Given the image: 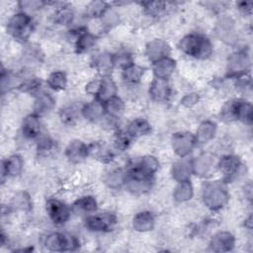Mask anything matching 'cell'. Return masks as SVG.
<instances>
[{"instance_id":"cell-1","label":"cell","mask_w":253,"mask_h":253,"mask_svg":"<svg viewBox=\"0 0 253 253\" xmlns=\"http://www.w3.org/2000/svg\"><path fill=\"white\" fill-rule=\"evenodd\" d=\"M230 194L227 183L222 179H206L201 186V199L203 204L211 211L222 210L229 202Z\"/></svg>"},{"instance_id":"cell-2","label":"cell","mask_w":253,"mask_h":253,"mask_svg":"<svg viewBox=\"0 0 253 253\" xmlns=\"http://www.w3.org/2000/svg\"><path fill=\"white\" fill-rule=\"evenodd\" d=\"M178 48L186 55L204 60L213 52L211 40L201 33H190L185 35L178 42Z\"/></svg>"},{"instance_id":"cell-3","label":"cell","mask_w":253,"mask_h":253,"mask_svg":"<svg viewBox=\"0 0 253 253\" xmlns=\"http://www.w3.org/2000/svg\"><path fill=\"white\" fill-rule=\"evenodd\" d=\"M220 119L224 122L238 121L246 126L252 125V104L245 99H232L220 110Z\"/></svg>"},{"instance_id":"cell-4","label":"cell","mask_w":253,"mask_h":253,"mask_svg":"<svg viewBox=\"0 0 253 253\" xmlns=\"http://www.w3.org/2000/svg\"><path fill=\"white\" fill-rule=\"evenodd\" d=\"M35 24L30 14L19 11L14 13L7 22V33L17 42H27L34 32Z\"/></svg>"},{"instance_id":"cell-5","label":"cell","mask_w":253,"mask_h":253,"mask_svg":"<svg viewBox=\"0 0 253 253\" xmlns=\"http://www.w3.org/2000/svg\"><path fill=\"white\" fill-rule=\"evenodd\" d=\"M43 246L51 252L75 251L80 247L79 239L68 232L53 231L43 238Z\"/></svg>"},{"instance_id":"cell-6","label":"cell","mask_w":253,"mask_h":253,"mask_svg":"<svg viewBox=\"0 0 253 253\" xmlns=\"http://www.w3.org/2000/svg\"><path fill=\"white\" fill-rule=\"evenodd\" d=\"M159 160L151 154H146L131 163L126 170V175L131 178L154 180V176L159 170Z\"/></svg>"},{"instance_id":"cell-7","label":"cell","mask_w":253,"mask_h":253,"mask_svg":"<svg viewBox=\"0 0 253 253\" xmlns=\"http://www.w3.org/2000/svg\"><path fill=\"white\" fill-rule=\"evenodd\" d=\"M251 56L247 48H240L231 52L226 60V75L233 79L250 72Z\"/></svg>"},{"instance_id":"cell-8","label":"cell","mask_w":253,"mask_h":253,"mask_svg":"<svg viewBox=\"0 0 253 253\" xmlns=\"http://www.w3.org/2000/svg\"><path fill=\"white\" fill-rule=\"evenodd\" d=\"M118 223L117 215L111 211L93 212L84 219L85 227L92 232L109 233L113 231Z\"/></svg>"},{"instance_id":"cell-9","label":"cell","mask_w":253,"mask_h":253,"mask_svg":"<svg viewBox=\"0 0 253 253\" xmlns=\"http://www.w3.org/2000/svg\"><path fill=\"white\" fill-rule=\"evenodd\" d=\"M216 168L221 173L222 180L228 184L241 175L244 165L239 156L228 153L217 158Z\"/></svg>"},{"instance_id":"cell-10","label":"cell","mask_w":253,"mask_h":253,"mask_svg":"<svg viewBox=\"0 0 253 253\" xmlns=\"http://www.w3.org/2000/svg\"><path fill=\"white\" fill-rule=\"evenodd\" d=\"M197 145L195 134L190 131H176L171 136V147L179 157H189Z\"/></svg>"},{"instance_id":"cell-11","label":"cell","mask_w":253,"mask_h":253,"mask_svg":"<svg viewBox=\"0 0 253 253\" xmlns=\"http://www.w3.org/2000/svg\"><path fill=\"white\" fill-rule=\"evenodd\" d=\"M45 211L52 223L63 225L70 219L72 209L58 199L49 198L45 202Z\"/></svg>"},{"instance_id":"cell-12","label":"cell","mask_w":253,"mask_h":253,"mask_svg":"<svg viewBox=\"0 0 253 253\" xmlns=\"http://www.w3.org/2000/svg\"><path fill=\"white\" fill-rule=\"evenodd\" d=\"M192 164L194 175L204 179L211 178L214 171L217 170V159L211 152H203L199 156L192 158Z\"/></svg>"},{"instance_id":"cell-13","label":"cell","mask_w":253,"mask_h":253,"mask_svg":"<svg viewBox=\"0 0 253 253\" xmlns=\"http://www.w3.org/2000/svg\"><path fill=\"white\" fill-rule=\"evenodd\" d=\"M235 236L227 230H219L211 235L209 241V250L211 252H229L235 247Z\"/></svg>"},{"instance_id":"cell-14","label":"cell","mask_w":253,"mask_h":253,"mask_svg":"<svg viewBox=\"0 0 253 253\" xmlns=\"http://www.w3.org/2000/svg\"><path fill=\"white\" fill-rule=\"evenodd\" d=\"M171 45L163 39H153L145 45L144 54L151 62H155L167 56H171Z\"/></svg>"},{"instance_id":"cell-15","label":"cell","mask_w":253,"mask_h":253,"mask_svg":"<svg viewBox=\"0 0 253 253\" xmlns=\"http://www.w3.org/2000/svg\"><path fill=\"white\" fill-rule=\"evenodd\" d=\"M214 31L216 37L225 43L232 44L236 41L235 21L227 15H221L218 18Z\"/></svg>"},{"instance_id":"cell-16","label":"cell","mask_w":253,"mask_h":253,"mask_svg":"<svg viewBox=\"0 0 253 253\" xmlns=\"http://www.w3.org/2000/svg\"><path fill=\"white\" fill-rule=\"evenodd\" d=\"M172 94V89L167 79L153 77L149 84L148 95L156 103H166Z\"/></svg>"},{"instance_id":"cell-17","label":"cell","mask_w":253,"mask_h":253,"mask_svg":"<svg viewBox=\"0 0 253 253\" xmlns=\"http://www.w3.org/2000/svg\"><path fill=\"white\" fill-rule=\"evenodd\" d=\"M24 169V159L20 154H12L1 162V183L8 178L18 177Z\"/></svg>"},{"instance_id":"cell-18","label":"cell","mask_w":253,"mask_h":253,"mask_svg":"<svg viewBox=\"0 0 253 253\" xmlns=\"http://www.w3.org/2000/svg\"><path fill=\"white\" fill-rule=\"evenodd\" d=\"M64 155L67 160L73 164L83 162L89 157V146L80 139H72L64 149Z\"/></svg>"},{"instance_id":"cell-19","label":"cell","mask_w":253,"mask_h":253,"mask_svg":"<svg viewBox=\"0 0 253 253\" xmlns=\"http://www.w3.org/2000/svg\"><path fill=\"white\" fill-rule=\"evenodd\" d=\"M92 68L102 77V76H111L113 70L116 68L114 53L104 51L99 52L94 55L91 59Z\"/></svg>"},{"instance_id":"cell-20","label":"cell","mask_w":253,"mask_h":253,"mask_svg":"<svg viewBox=\"0 0 253 253\" xmlns=\"http://www.w3.org/2000/svg\"><path fill=\"white\" fill-rule=\"evenodd\" d=\"M80 114L86 121L90 123L101 122L106 116L105 105L100 100L94 98L81 107Z\"/></svg>"},{"instance_id":"cell-21","label":"cell","mask_w":253,"mask_h":253,"mask_svg":"<svg viewBox=\"0 0 253 253\" xmlns=\"http://www.w3.org/2000/svg\"><path fill=\"white\" fill-rule=\"evenodd\" d=\"M89 146V155L104 164L111 163L116 156V150L105 141H93Z\"/></svg>"},{"instance_id":"cell-22","label":"cell","mask_w":253,"mask_h":253,"mask_svg":"<svg viewBox=\"0 0 253 253\" xmlns=\"http://www.w3.org/2000/svg\"><path fill=\"white\" fill-rule=\"evenodd\" d=\"M21 132L27 139H38L42 135L41 117L34 113L27 115L22 121Z\"/></svg>"},{"instance_id":"cell-23","label":"cell","mask_w":253,"mask_h":253,"mask_svg":"<svg viewBox=\"0 0 253 253\" xmlns=\"http://www.w3.org/2000/svg\"><path fill=\"white\" fill-rule=\"evenodd\" d=\"M55 107L54 98L47 92L40 90L35 94L33 105V113L39 117H43L49 114Z\"/></svg>"},{"instance_id":"cell-24","label":"cell","mask_w":253,"mask_h":253,"mask_svg":"<svg viewBox=\"0 0 253 253\" xmlns=\"http://www.w3.org/2000/svg\"><path fill=\"white\" fill-rule=\"evenodd\" d=\"M171 177L175 182L190 180L194 175L192 159L189 157L179 158L171 166Z\"/></svg>"},{"instance_id":"cell-25","label":"cell","mask_w":253,"mask_h":253,"mask_svg":"<svg viewBox=\"0 0 253 253\" xmlns=\"http://www.w3.org/2000/svg\"><path fill=\"white\" fill-rule=\"evenodd\" d=\"M151 64H152L153 77L167 79V80H169L170 77L174 74L177 67L176 60L171 56L164 57Z\"/></svg>"},{"instance_id":"cell-26","label":"cell","mask_w":253,"mask_h":253,"mask_svg":"<svg viewBox=\"0 0 253 253\" xmlns=\"http://www.w3.org/2000/svg\"><path fill=\"white\" fill-rule=\"evenodd\" d=\"M131 226L137 232L151 231L155 226V216L150 211H140L133 215Z\"/></svg>"},{"instance_id":"cell-27","label":"cell","mask_w":253,"mask_h":253,"mask_svg":"<svg viewBox=\"0 0 253 253\" xmlns=\"http://www.w3.org/2000/svg\"><path fill=\"white\" fill-rule=\"evenodd\" d=\"M217 126L213 121L206 120L203 121L199 126L197 127L195 134L197 145L198 144H206L212 140L216 134Z\"/></svg>"},{"instance_id":"cell-28","label":"cell","mask_w":253,"mask_h":253,"mask_svg":"<svg viewBox=\"0 0 253 253\" xmlns=\"http://www.w3.org/2000/svg\"><path fill=\"white\" fill-rule=\"evenodd\" d=\"M152 126L150 123L144 118H136L132 120L126 126V132L129 135L131 139L146 136L150 134Z\"/></svg>"},{"instance_id":"cell-29","label":"cell","mask_w":253,"mask_h":253,"mask_svg":"<svg viewBox=\"0 0 253 253\" xmlns=\"http://www.w3.org/2000/svg\"><path fill=\"white\" fill-rule=\"evenodd\" d=\"M97 41H98V37L95 34H93L88 30H85L74 41L75 52L78 54L88 52L96 45Z\"/></svg>"},{"instance_id":"cell-30","label":"cell","mask_w":253,"mask_h":253,"mask_svg":"<svg viewBox=\"0 0 253 253\" xmlns=\"http://www.w3.org/2000/svg\"><path fill=\"white\" fill-rule=\"evenodd\" d=\"M25 75L18 74L12 70L2 68L1 71V91L4 95L6 92H9L14 89H19Z\"/></svg>"},{"instance_id":"cell-31","label":"cell","mask_w":253,"mask_h":253,"mask_svg":"<svg viewBox=\"0 0 253 253\" xmlns=\"http://www.w3.org/2000/svg\"><path fill=\"white\" fill-rule=\"evenodd\" d=\"M173 200L176 203H187L191 201L194 197V186L191 180L176 182V186L172 193Z\"/></svg>"},{"instance_id":"cell-32","label":"cell","mask_w":253,"mask_h":253,"mask_svg":"<svg viewBox=\"0 0 253 253\" xmlns=\"http://www.w3.org/2000/svg\"><path fill=\"white\" fill-rule=\"evenodd\" d=\"M126 170L123 168H115L109 171L104 177L105 185L111 190H120L126 186Z\"/></svg>"},{"instance_id":"cell-33","label":"cell","mask_w":253,"mask_h":253,"mask_svg":"<svg viewBox=\"0 0 253 253\" xmlns=\"http://www.w3.org/2000/svg\"><path fill=\"white\" fill-rule=\"evenodd\" d=\"M117 93H118V87L115 80L112 78V76H102L100 89L95 99H98L101 102L105 103L109 99L118 95Z\"/></svg>"},{"instance_id":"cell-34","label":"cell","mask_w":253,"mask_h":253,"mask_svg":"<svg viewBox=\"0 0 253 253\" xmlns=\"http://www.w3.org/2000/svg\"><path fill=\"white\" fill-rule=\"evenodd\" d=\"M72 211L76 212H82L86 213L87 215L93 212H96L98 210V202L94 196L91 195H85L80 198H78L73 204H72Z\"/></svg>"},{"instance_id":"cell-35","label":"cell","mask_w":253,"mask_h":253,"mask_svg":"<svg viewBox=\"0 0 253 253\" xmlns=\"http://www.w3.org/2000/svg\"><path fill=\"white\" fill-rule=\"evenodd\" d=\"M145 73V68L138 64H131L128 67L122 70L123 81L130 86L137 85L140 83Z\"/></svg>"},{"instance_id":"cell-36","label":"cell","mask_w":253,"mask_h":253,"mask_svg":"<svg viewBox=\"0 0 253 253\" xmlns=\"http://www.w3.org/2000/svg\"><path fill=\"white\" fill-rule=\"evenodd\" d=\"M52 20L54 24L60 26H67L72 24L74 20V11L72 7L65 3L59 4L54 10Z\"/></svg>"},{"instance_id":"cell-37","label":"cell","mask_w":253,"mask_h":253,"mask_svg":"<svg viewBox=\"0 0 253 253\" xmlns=\"http://www.w3.org/2000/svg\"><path fill=\"white\" fill-rule=\"evenodd\" d=\"M104 105L106 110V116L115 120H119L126 109V104L119 95H116L115 97L109 99L104 103Z\"/></svg>"},{"instance_id":"cell-38","label":"cell","mask_w":253,"mask_h":253,"mask_svg":"<svg viewBox=\"0 0 253 253\" xmlns=\"http://www.w3.org/2000/svg\"><path fill=\"white\" fill-rule=\"evenodd\" d=\"M154 180H142V179H134L126 176V188L127 191L134 195H142L149 192L153 186Z\"/></svg>"},{"instance_id":"cell-39","label":"cell","mask_w":253,"mask_h":253,"mask_svg":"<svg viewBox=\"0 0 253 253\" xmlns=\"http://www.w3.org/2000/svg\"><path fill=\"white\" fill-rule=\"evenodd\" d=\"M46 85L49 89L59 92V91H63L66 89L67 87V76L65 74V72L61 71V70H55L52 71L48 74V76L46 77Z\"/></svg>"},{"instance_id":"cell-40","label":"cell","mask_w":253,"mask_h":253,"mask_svg":"<svg viewBox=\"0 0 253 253\" xmlns=\"http://www.w3.org/2000/svg\"><path fill=\"white\" fill-rule=\"evenodd\" d=\"M139 5L142 7L144 13L150 17H159L163 15L168 9V2H158V1H151V2H140Z\"/></svg>"},{"instance_id":"cell-41","label":"cell","mask_w":253,"mask_h":253,"mask_svg":"<svg viewBox=\"0 0 253 253\" xmlns=\"http://www.w3.org/2000/svg\"><path fill=\"white\" fill-rule=\"evenodd\" d=\"M11 209H16L22 211H30L33 208V201L31 196L27 192L18 193L11 204Z\"/></svg>"},{"instance_id":"cell-42","label":"cell","mask_w":253,"mask_h":253,"mask_svg":"<svg viewBox=\"0 0 253 253\" xmlns=\"http://www.w3.org/2000/svg\"><path fill=\"white\" fill-rule=\"evenodd\" d=\"M111 7V5L105 1H91L86 7V15L91 19H100L103 14Z\"/></svg>"},{"instance_id":"cell-43","label":"cell","mask_w":253,"mask_h":253,"mask_svg":"<svg viewBox=\"0 0 253 253\" xmlns=\"http://www.w3.org/2000/svg\"><path fill=\"white\" fill-rule=\"evenodd\" d=\"M41 86H42L41 78L34 75H28L24 77L18 90L24 93H30L32 95H35L41 90Z\"/></svg>"},{"instance_id":"cell-44","label":"cell","mask_w":253,"mask_h":253,"mask_svg":"<svg viewBox=\"0 0 253 253\" xmlns=\"http://www.w3.org/2000/svg\"><path fill=\"white\" fill-rule=\"evenodd\" d=\"M59 120L62 125L66 126H73L78 120V112L73 106H65L59 110Z\"/></svg>"},{"instance_id":"cell-45","label":"cell","mask_w":253,"mask_h":253,"mask_svg":"<svg viewBox=\"0 0 253 253\" xmlns=\"http://www.w3.org/2000/svg\"><path fill=\"white\" fill-rule=\"evenodd\" d=\"M55 141L48 135H41L37 139V152L39 155H47L55 148Z\"/></svg>"},{"instance_id":"cell-46","label":"cell","mask_w":253,"mask_h":253,"mask_svg":"<svg viewBox=\"0 0 253 253\" xmlns=\"http://www.w3.org/2000/svg\"><path fill=\"white\" fill-rule=\"evenodd\" d=\"M102 23V26L106 30L113 29L114 27L118 26L120 24V15L112 8V6L103 14V16L99 19Z\"/></svg>"},{"instance_id":"cell-47","label":"cell","mask_w":253,"mask_h":253,"mask_svg":"<svg viewBox=\"0 0 253 253\" xmlns=\"http://www.w3.org/2000/svg\"><path fill=\"white\" fill-rule=\"evenodd\" d=\"M130 142H131V138L129 137V135L126 131H120L119 130L115 134L113 148L116 151L123 152V151L126 150L129 147Z\"/></svg>"},{"instance_id":"cell-48","label":"cell","mask_w":253,"mask_h":253,"mask_svg":"<svg viewBox=\"0 0 253 253\" xmlns=\"http://www.w3.org/2000/svg\"><path fill=\"white\" fill-rule=\"evenodd\" d=\"M114 60H115L116 68H120L121 70L134 63L133 56L131 55V53L126 50L114 53Z\"/></svg>"},{"instance_id":"cell-49","label":"cell","mask_w":253,"mask_h":253,"mask_svg":"<svg viewBox=\"0 0 253 253\" xmlns=\"http://www.w3.org/2000/svg\"><path fill=\"white\" fill-rule=\"evenodd\" d=\"M24 57L29 61V62H41L42 60L43 57V53L42 52L40 46L35 45V44H31L29 46L26 47L25 51H24Z\"/></svg>"},{"instance_id":"cell-50","label":"cell","mask_w":253,"mask_h":253,"mask_svg":"<svg viewBox=\"0 0 253 253\" xmlns=\"http://www.w3.org/2000/svg\"><path fill=\"white\" fill-rule=\"evenodd\" d=\"M49 3L46 1H36V0H29V1H20L18 3L20 11L26 12L30 14L31 12L38 11L42 8H43L45 5H48ZM31 15V14H30Z\"/></svg>"},{"instance_id":"cell-51","label":"cell","mask_w":253,"mask_h":253,"mask_svg":"<svg viewBox=\"0 0 253 253\" xmlns=\"http://www.w3.org/2000/svg\"><path fill=\"white\" fill-rule=\"evenodd\" d=\"M199 100H200L199 94L195 92H191V93H187L181 99V104L186 108H192L198 104Z\"/></svg>"},{"instance_id":"cell-52","label":"cell","mask_w":253,"mask_h":253,"mask_svg":"<svg viewBox=\"0 0 253 253\" xmlns=\"http://www.w3.org/2000/svg\"><path fill=\"white\" fill-rule=\"evenodd\" d=\"M100 84H101V77L89 81L85 85V92H86V94H88L90 96H93L95 98L97 96L98 92H99Z\"/></svg>"},{"instance_id":"cell-53","label":"cell","mask_w":253,"mask_h":253,"mask_svg":"<svg viewBox=\"0 0 253 253\" xmlns=\"http://www.w3.org/2000/svg\"><path fill=\"white\" fill-rule=\"evenodd\" d=\"M236 7L238 11L243 14V15H248L250 16L252 13V8H253V3L250 1H240L236 3Z\"/></svg>"},{"instance_id":"cell-54","label":"cell","mask_w":253,"mask_h":253,"mask_svg":"<svg viewBox=\"0 0 253 253\" xmlns=\"http://www.w3.org/2000/svg\"><path fill=\"white\" fill-rule=\"evenodd\" d=\"M243 195L245 199L251 203L252 202V196H253V187H252V182L249 180L247 181L244 186H243Z\"/></svg>"},{"instance_id":"cell-55","label":"cell","mask_w":253,"mask_h":253,"mask_svg":"<svg viewBox=\"0 0 253 253\" xmlns=\"http://www.w3.org/2000/svg\"><path fill=\"white\" fill-rule=\"evenodd\" d=\"M244 227L247 230H252V215L251 214H249L248 217L245 218V220H244Z\"/></svg>"}]
</instances>
